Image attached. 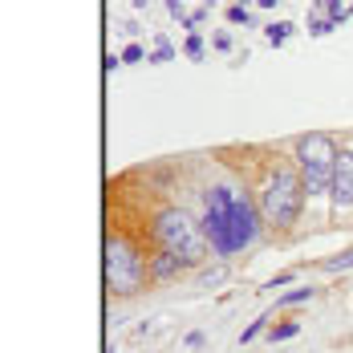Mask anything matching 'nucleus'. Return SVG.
Returning a JSON list of instances; mask_svg holds the SVG:
<instances>
[{
	"instance_id": "25",
	"label": "nucleus",
	"mask_w": 353,
	"mask_h": 353,
	"mask_svg": "<svg viewBox=\"0 0 353 353\" xmlns=\"http://www.w3.org/2000/svg\"><path fill=\"white\" fill-rule=\"evenodd\" d=\"M256 4H260V8H276L281 0H256Z\"/></svg>"
},
{
	"instance_id": "16",
	"label": "nucleus",
	"mask_w": 353,
	"mask_h": 353,
	"mask_svg": "<svg viewBox=\"0 0 353 353\" xmlns=\"http://www.w3.org/2000/svg\"><path fill=\"white\" fill-rule=\"evenodd\" d=\"M325 8H329V17H333L337 25L353 17V0H325Z\"/></svg>"
},
{
	"instance_id": "17",
	"label": "nucleus",
	"mask_w": 353,
	"mask_h": 353,
	"mask_svg": "<svg viewBox=\"0 0 353 353\" xmlns=\"http://www.w3.org/2000/svg\"><path fill=\"white\" fill-rule=\"evenodd\" d=\"M268 321H272L268 313H264V317H256V321H252V325H248L244 333H240V345H252V341H256V337H260V333L268 329Z\"/></svg>"
},
{
	"instance_id": "6",
	"label": "nucleus",
	"mask_w": 353,
	"mask_h": 353,
	"mask_svg": "<svg viewBox=\"0 0 353 353\" xmlns=\"http://www.w3.org/2000/svg\"><path fill=\"white\" fill-rule=\"evenodd\" d=\"M329 199H333L337 212L353 208V150L350 146H341V154H337V171H333V191H329Z\"/></svg>"
},
{
	"instance_id": "3",
	"label": "nucleus",
	"mask_w": 353,
	"mask_h": 353,
	"mask_svg": "<svg viewBox=\"0 0 353 353\" xmlns=\"http://www.w3.org/2000/svg\"><path fill=\"white\" fill-rule=\"evenodd\" d=\"M337 142L325 130H309L292 142V163L301 167L305 191L309 195H329L333 191V171H337Z\"/></svg>"
},
{
	"instance_id": "4",
	"label": "nucleus",
	"mask_w": 353,
	"mask_h": 353,
	"mask_svg": "<svg viewBox=\"0 0 353 353\" xmlns=\"http://www.w3.org/2000/svg\"><path fill=\"white\" fill-rule=\"evenodd\" d=\"M232 203H236V187H228V183L203 187V215H199V228H203V236H208V244H212L215 260H228V256L240 252Z\"/></svg>"
},
{
	"instance_id": "7",
	"label": "nucleus",
	"mask_w": 353,
	"mask_h": 353,
	"mask_svg": "<svg viewBox=\"0 0 353 353\" xmlns=\"http://www.w3.org/2000/svg\"><path fill=\"white\" fill-rule=\"evenodd\" d=\"M191 264L183 260V256H175V252H167V248H154L150 252V281L154 284H167V281H175V276H183Z\"/></svg>"
},
{
	"instance_id": "21",
	"label": "nucleus",
	"mask_w": 353,
	"mask_h": 353,
	"mask_svg": "<svg viewBox=\"0 0 353 353\" xmlns=\"http://www.w3.org/2000/svg\"><path fill=\"white\" fill-rule=\"evenodd\" d=\"M203 345H208V333H203V329H191V333L183 337V350H203Z\"/></svg>"
},
{
	"instance_id": "5",
	"label": "nucleus",
	"mask_w": 353,
	"mask_h": 353,
	"mask_svg": "<svg viewBox=\"0 0 353 353\" xmlns=\"http://www.w3.org/2000/svg\"><path fill=\"white\" fill-rule=\"evenodd\" d=\"M150 281V256H142L139 244L122 232L106 240V288L114 296H134Z\"/></svg>"
},
{
	"instance_id": "11",
	"label": "nucleus",
	"mask_w": 353,
	"mask_h": 353,
	"mask_svg": "<svg viewBox=\"0 0 353 353\" xmlns=\"http://www.w3.org/2000/svg\"><path fill=\"white\" fill-rule=\"evenodd\" d=\"M175 57H179L175 45H171L167 37H154V53H150L146 61H150V65H167V61H175Z\"/></svg>"
},
{
	"instance_id": "22",
	"label": "nucleus",
	"mask_w": 353,
	"mask_h": 353,
	"mask_svg": "<svg viewBox=\"0 0 353 353\" xmlns=\"http://www.w3.org/2000/svg\"><path fill=\"white\" fill-rule=\"evenodd\" d=\"M292 281H296V272H281V276H272L264 288H272V292H276V288H284V284H292Z\"/></svg>"
},
{
	"instance_id": "26",
	"label": "nucleus",
	"mask_w": 353,
	"mask_h": 353,
	"mask_svg": "<svg viewBox=\"0 0 353 353\" xmlns=\"http://www.w3.org/2000/svg\"><path fill=\"white\" fill-rule=\"evenodd\" d=\"M130 4H134V8H139V12H142V8H146V4H150V0H130Z\"/></svg>"
},
{
	"instance_id": "9",
	"label": "nucleus",
	"mask_w": 353,
	"mask_h": 353,
	"mask_svg": "<svg viewBox=\"0 0 353 353\" xmlns=\"http://www.w3.org/2000/svg\"><path fill=\"white\" fill-rule=\"evenodd\" d=\"M292 29H296L292 21H272V25H264V41H268L272 49H281L284 41L292 37Z\"/></svg>"
},
{
	"instance_id": "24",
	"label": "nucleus",
	"mask_w": 353,
	"mask_h": 353,
	"mask_svg": "<svg viewBox=\"0 0 353 353\" xmlns=\"http://www.w3.org/2000/svg\"><path fill=\"white\" fill-rule=\"evenodd\" d=\"M118 65H122V53H118V57L110 53V57H106V73H114V70H118Z\"/></svg>"
},
{
	"instance_id": "20",
	"label": "nucleus",
	"mask_w": 353,
	"mask_h": 353,
	"mask_svg": "<svg viewBox=\"0 0 353 353\" xmlns=\"http://www.w3.org/2000/svg\"><path fill=\"white\" fill-rule=\"evenodd\" d=\"M142 57H150V53H146V49H142L139 41H130V45H126V49H122V65H134V61H142Z\"/></svg>"
},
{
	"instance_id": "12",
	"label": "nucleus",
	"mask_w": 353,
	"mask_h": 353,
	"mask_svg": "<svg viewBox=\"0 0 353 353\" xmlns=\"http://www.w3.org/2000/svg\"><path fill=\"white\" fill-rule=\"evenodd\" d=\"M313 296H317V288H292V292H281V296H276V309L305 305V301H313Z\"/></svg>"
},
{
	"instance_id": "15",
	"label": "nucleus",
	"mask_w": 353,
	"mask_h": 353,
	"mask_svg": "<svg viewBox=\"0 0 353 353\" xmlns=\"http://www.w3.org/2000/svg\"><path fill=\"white\" fill-rule=\"evenodd\" d=\"M183 57H187V61H203V37L199 33H187V41H183Z\"/></svg>"
},
{
	"instance_id": "8",
	"label": "nucleus",
	"mask_w": 353,
	"mask_h": 353,
	"mask_svg": "<svg viewBox=\"0 0 353 353\" xmlns=\"http://www.w3.org/2000/svg\"><path fill=\"white\" fill-rule=\"evenodd\" d=\"M333 29H341L333 17H329V8H325V0L317 4H309V37H329Z\"/></svg>"
},
{
	"instance_id": "14",
	"label": "nucleus",
	"mask_w": 353,
	"mask_h": 353,
	"mask_svg": "<svg viewBox=\"0 0 353 353\" xmlns=\"http://www.w3.org/2000/svg\"><path fill=\"white\" fill-rule=\"evenodd\" d=\"M296 333H301V321H284V325H272V329H268V341H272V345H276V341H292Z\"/></svg>"
},
{
	"instance_id": "19",
	"label": "nucleus",
	"mask_w": 353,
	"mask_h": 353,
	"mask_svg": "<svg viewBox=\"0 0 353 353\" xmlns=\"http://www.w3.org/2000/svg\"><path fill=\"white\" fill-rule=\"evenodd\" d=\"M212 49H215V53H232V49H236L232 33H228V29H215V33H212Z\"/></svg>"
},
{
	"instance_id": "18",
	"label": "nucleus",
	"mask_w": 353,
	"mask_h": 353,
	"mask_svg": "<svg viewBox=\"0 0 353 353\" xmlns=\"http://www.w3.org/2000/svg\"><path fill=\"white\" fill-rule=\"evenodd\" d=\"M223 17H228V25H244V29L252 25V8H248V4H232Z\"/></svg>"
},
{
	"instance_id": "13",
	"label": "nucleus",
	"mask_w": 353,
	"mask_h": 353,
	"mask_svg": "<svg viewBox=\"0 0 353 353\" xmlns=\"http://www.w3.org/2000/svg\"><path fill=\"white\" fill-rule=\"evenodd\" d=\"M223 281H228V264L223 260L215 268H199V288H219Z\"/></svg>"
},
{
	"instance_id": "1",
	"label": "nucleus",
	"mask_w": 353,
	"mask_h": 353,
	"mask_svg": "<svg viewBox=\"0 0 353 353\" xmlns=\"http://www.w3.org/2000/svg\"><path fill=\"white\" fill-rule=\"evenodd\" d=\"M305 199H309V191H305L296 163H272L264 183L256 187V208L264 215V228H276V232H288L301 219Z\"/></svg>"
},
{
	"instance_id": "2",
	"label": "nucleus",
	"mask_w": 353,
	"mask_h": 353,
	"mask_svg": "<svg viewBox=\"0 0 353 353\" xmlns=\"http://www.w3.org/2000/svg\"><path fill=\"white\" fill-rule=\"evenodd\" d=\"M146 232H150V244L154 248H167V252L183 256L191 268H203L208 256H212V244H208L199 219L191 212H183V208H175V203L171 208H159V212L150 215Z\"/></svg>"
},
{
	"instance_id": "23",
	"label": "nucleus",
	"mask_w": 353,
	"mask_h": 353,
	"mask_svg": "<svg viewBox=\"0 0 353 353\" xmlns=\"http://www.w3.org/2000/svg\"><path fill=\"white\" fill-rule=\"evenodd\" d=\"M167 12H171L175 21H187V17H191V12L183 8V0H167Z\"/></svg>"
},
{
	"instance_id": "10",
	"label": "nucleus",
	"mask_w": 353,
	"mask_h": 353,
	"mask_svg": "<svg viewBox=\"0 0 353 353\" xmlns=\"http://www.w3.org/2000/svg\"><path fill=\"white\" fill-rule=\"evenodd\" d=\"M317 268H321V272H353V248L337 252V256H325Z\"/></svg>"
}]
</instances>
